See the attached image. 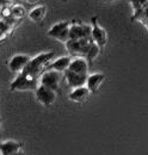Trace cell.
Segmentation results:
<instances>
[{
  "mask_svg": "<svg viewBox=\"0 0 148 155\" xmlns=\"http://www.w3.org/2000/svg\"><path fill=\"white\" fill-rule=\"evenodd\" d=\"M31 58L29 55H23V54H18V55H15L13 58L8 61V69L13 73H17V74H20L25 67L29 64Z\"/></svg>",
  "mask_w": 148,
  "mask_h": 155,
  "instance_id": "9c48e42d",
  "label": "cell"
},
{
  "mask_svg": "<svg viewBox=\"0 0 148 155\" xmlns=\"http://www.w3.org/2000/svg\"><path fill=\"white\" fill-rule=\"evenodd\" d=\"M23 144L16 141H5L0 142V153L1 155H13L22 152Z\"/></svg>",
  "mask_w": 148,
  "mask_h": 155,
  "instance_id": "5bb4252c",
  "label": "cell"
},
{
  "mask_svg": "<svg viewBox=\"0 0 148 155\" xmlns=\"http://www.w3.org/2000/svg\"><path fill=\"white\" fill-rule=\"evenodd\" d=\"M60 81H61V73L55 71H45L39 77V85L45 86L55 92H57L60 88Z\"/></svg>",
  "mask_w": 148,
  "mask_h": 155,
  "instance_id": "5b68a950",
  "label": "cell"
},
{
  "mask_svg": "<svg viewBox=\"0 0 148 155\" xmlns=\"http://www.w3.org/2000/svg\"><path fill=\"white\" fill-rule=\"evenodd\" d=\"M133 19L141 21L148 29V7L141 10V11H139V12H136V13H134L133 15Z\"/></svg>",
  "mask_w": 148,
  "mask_h": 155,
  "instance_id": "e0dca14e",
  "label": "cell"
},
{
  "mask_svg": "<svg viewBox=\"0 0 148 155\" xmlns=\"http://www.w3.org/2000/svg\"><path fill=\"white\" fill-rule=\"evenodd\" d=\"M13 155H24V153H23V150H22V152H18V153H16V154H13Z\"/></svg>",
  "mask_w": 148,
  "mask_h": 155,
  "instance_id": "7402d4cb",
  "label": "cell"
},
{
  "mask_svg": "<svg viewBox=\"0 0 148 155\" xmlns=\"http://www.w3.org/2000/svg\"><path fill=\"white\" fill-rule=\"evenodd\" d=\"M105 80V74L103 73H94V74H90L87 78V82H86V87L90 90L91 93H96L98 92L100 85L103 84V81Z\"/></svg>",
  "mask_w": 148,
  "mask_h": 155,
  "instance_id": "4fadbf2b",
  "label": "cell"
},
{
  "mask_svg": "<svg viewBox=\"0 0 148 155\" xmlns=\"http://www.w3.org/2000/svg\"><path fill=\"white\" fill-rule=\"evenodd\" d=\"M68 71L81 75H89V61L85 58H80V56L72 58Z\"/></svg>",
  "mask_w": 148,
  "mask_h": 155,
  "instance_id": "7c38bea8",
  "label": "cell"
},
{
  "mask_svg": "<svg viewBox=\"0 0 148 155\" xmlns=\"http://www.w3.org/2000/svg\"><path fill=\"white\" fill-rule=\"evenodd\" d=\"M26 1H28V2H37L38 0H26Z\"/></svg>",
  "mask_w": 148,
  "mask_h": 155,
  "instance_id": "603a6c76",
  "label": "cell"
},
{
  "mask_svg": "<svg viewBox=\"0 0 148 155\" xmlns=\"http://www.w3.org/2000/svg\"><path fill=\"white\" fill-rule=\"evenodd\" d=\"M90 94H91L90 90L86 86H82V87H78V88L72 90V92L68 94V98H69V100L75 101V103H82L90 97Z\"/></svg>",
  "mask_w": 148,
  "mask_h": 155,
  "instance_id": "9a60e30c",
  "label": "cell"
},
{
  "mask_svg": "<svg viewBox=\"0 0 148 155\" xmlns=\"http://www.w3.org/2000/svg\"><path fill=\"white\" fill-rule=\"evenodd\" d=\"M35 96H36V99L44 106H50L54 104L56 99V92L45 87V86H42L39 85L37 87V90L35 91Z\"/></svg>",
  "mask_w": 148,
  "mask_h": 155,
  "instance_id": "52a82bcc",
  "label": "cell"
},
{
  "mask_svg": "<svg viewBox=\"0 0 148 155\" xmlns=\"http://www.w3.org/2000/svg\"><path fill=\"white\" fill-rule=\"evenodd\" d=\"M92 38H84V39H69L65 47L67 49V51L74 56V58H85L87 56L90 49L93 45Z\"/></svg>",
  "mask_w": 148,
  "mask_h": 155,
  "instance_id": "7a4b0ae2",
  "label": "cell"
},
{
  "mask_svg": "<svg viewBox=\"0 0 148 155\" xmlns=\"http://www.w3.org/2000/svg\"><path fill=\"white\" fill-rule=\"evenodd\" d=\"M1 16H2V17H6V18L12 17V11H11V8H10V7H4V8L1 10Z\"/></svg>",
  "mask_w": 148,
  "mask_h": 155,
  "instance_id": "44dd1931",
  "label": "cell"
},
{
  "mask_svg": "<svg viewBox=\"0 0 148 155\" xmlns=\"http://www.w3.org/2000/svg\"><path fill=\"white\" fill-rule=\"evenodd\" d=\"M38 86H39V79L30 77L25 73H20L10 84V90L11 91H28V90L36 91Z\"/></svg>",
  "mask_w": 148,
  "mask_h": 155,
  "instance_id": "3957f363",
  "label": "cell"
},
{
  "mask_svg": "<svg viewBox=\"0 0 148 155\" xmlns=\"http://www.w3.org/2000/svg\"><path fill=\"white\" fill-rule=\"evenodd\" d=\"M0 137H1V122H0Z\"/></svg>",
  "mask_w": 148,
  "mask_h": 155,
  "instance_id": "cb8c5ba5",
  "label": "cell"
},
{
  "mask_svg": "<svg viewBox=\"0 0 148 155\" xmlns=\"http://www.w3.org/2000/svg\"><path fill=\"white\" fill-rule=\"evenodd\" d=\"M100 48L96 44V43H93L92 48L90 49V51H89V54H87V56H86V60L89 61V62H92L94 58H97L98 55H99V53H100Z\"/></svg>",
  "mask_w": 148,
  "mask_h": 155,
  "instance_id": "d6986e66",
  "label": "cell"
},
{
  "mask_svg": "<svg viewBox=\"0 0 148 155\" xmlns=\"http://www.w3.org/2000/svg\"><path fill=\"white\" fill-rule=\"evenodd\" d=\"M71 62H72V58L71 56H61V58L52 61L45 67L44 72L45 71H55V72H59V73H65L69 68Z\"/></svg>",
  "mask_w": 148,
  "mask_h": 155,
  "instance_id": "8fae6325",
  "label": "cell"
},
{
  "mask_svg": "<svg viewBox=\"0 0 148 155\" xmlns=\"http://www.w3.org/2000/svg\"><path fill=\"white\" fill-rule=\"evenodd\" d=\"M54 56H55L54 51H45V53L38 54L35 58H31L29 64L25 67V69L22 73H25L30 77L39 79L42 73L44 72L45 67L53 61Z\"/></svg>",
  "mask_w": 148,
  "mask_h": 155,
  "instance_id": "6da1fadb",
  "label": "cell"
},
{
  "mask_svg": "<svg viewBox=\"0 0 148 155\" xmlns=\"http://www.w3.org/2000/svg\"><path fill=\"white\" fill-rule=\"evenodd\" d=\"M45 13H47V7L44 5H39V6H36L34 7L30 12H29V18L35 21V23H41L42 20L44 19L45 17Z\"/></svg>",
  "mask_w": 148,
  "mask_h": 155,
  "instance_id": "2e32d148",
  "label": "cell"
},
{
  "mask_svg": "<svg viewBox=\"0 0 148 155\" xmlns=\"http://www.w3.org/2000/svg\"><path fill=\"white\" fill-rule=\"evenodd\" d=\"M92 39L93 42L100 48L103 49L105 45H106V42H108V35H106V31L98 24V19L96 17L92 18Z\"/></svg>",
  "mask_w": 148,
  "mask_h": 155,
  "instance_id": "ba28073f",
  "label": "cell"
},
{
  "mask_svg": "<svg viewBox=\"0 0 148 155\" xmlns=\"http://www.w3.org/2000/svg\"><path fill=\"white\" fill-rule=\"evenodd\" d=\"M92 38V25L82 24V23H72L69 39H84Z\"/></svg>",
  "mask_w": 148,
  "mask_h": 155,
  "instance_id": "8992f818",
  "label": "cell"
},
{
  "mask_svg": "<svg viewBox=\"0 0 148 155\" xmlns=\"http://www.w3.org/2000/svg\"><path fill=\"white\" fill-rule=\"evenodd\" d=\"M0 122H1V120H0Z\"/></svg>",
  "mask_w": 148,
  "mask_h": 155,
  "instance_id": "d4e9b609",
  "label": "cell"
},
{
  "mask_svg": "<svg viewBox=\"0 0 148 155\" xmlns=\"http://www.w3.org/2000/svg\"><path fill=\"white\" fill-rule=\"evenodd\" d=\"M11 11H12V17H15V18H22L25 15V8L23 6H20V5L13 6L11 8Z\"/></svg>",
  "mask_w": 148,
  "mask_h": 155,
  "instance_id": "ffe728a7",
  "label": "cell"
},
{
  "mask_svg": "<svg viewBox=\"0 0 148 155\" xmlns=\"http://www.w3.org/2000/svg\"><path fill=\"white\" fill-rule=\"evenodd\" d=\"M71 24L69 21L67 20H63V21H59L54 24L49 30H48V36L52 37V38L56 39L59 42H62V43H67L69 41V31H71Z\"/></svg>",
  "mask_w": 148,
  "mask_h": 155,
  "instance_id": "277c9868",
  "label": "cell"
},
{
  "mask_svg": "<svg viewBox=\"0 0 148 155\" xmlns=\"http://www.w3.org/2000/svg\"><path fill=\"white\" fill-rule=\"evenodd\" d=\"M63 77L67 81V85L71 87V88H78V87H82V86H86V82H87V78L89 75H81V74H76L73 73L71 71H66L63 73Z\"/></svg>",
  "mask_w": 148,
  "mask_h": 155,
  "instance_id": "30bf717a",
  "label": "cell"
},
{
  "mask_svg": "<svg viewBox=\"0 0 148 155\" xmlns=\"http://www.w3.org/2000/svg\"><path fill=\"white\" fill-rule=\"evenodd\" d=\"M129 2L133 7L134 13L148 7V0H129Z\"/></svg>",
  "mask_w": 148,
  "mask_h": 155,
  "instance_id": "ac0fdd59",
  "label": "cell"
}]
</instances>
